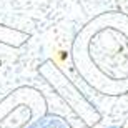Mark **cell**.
Returning <instances> with one entry per match:
<instances>
[{
    "mask_svg": "<svg viewBox=\"0 0 128 128\" xmlns=\"http://www.w3.org/2000/svg\"><path fill=\"white\" fill-rule=\"evenodd\" d=\"M30 128H68V125L58 116H45L43 120L37 122Z\"/></svg>",
    "mask_w": 128,
    "mask_h": 128,
    "instance_id": "1",
    "label": "cell"
},
{
    "mask_svg": "<svg viewBox=\"0 0 128 128\" xmlns=\"http://www.w3.org/2000/svg\"><path fill=\"white\" fill-rule=\"evenodd\" d=\"M110 128H120V126H110Z\"/></svg>",
    "mask_w": 128,
    "mask_h": 128,
    "instance_id": "2",
    "label": "cell"
}]
</instances>
